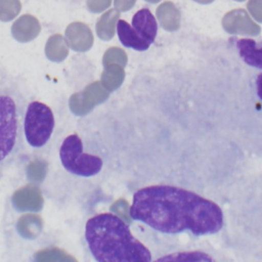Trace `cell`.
<instances>
[{
  "mask_svg": "<svg viewBox=\"0 0 262 262\" xmlns=\"http://www.w3.org/2000/svg\"><path fill=\"white\" fill-rule=\"evenodd\" d=\"M54 124V116L48 105L36 100L30 102L25 112L23 125L29 145L35 148L46 145L53 133Z\"/></svg>",
  "mask_w": 262,
  "mask_h": 262,
  "instance_id": "obj_5",
  "label": "cell"
},
{
  "mask_svg": "<svg viewBox=\"0 0 262 262\" xmlns=\"http://www.w3.org/2000/svg\"><path fill=\"white\" fill-rule=\"evenodd\" d=\"M69 53V46L66 39L59 35H52L45 46V54L48 59L58 62L62 61Z\"/></svg>",
  "mask_w": 262,
  "mask_h": 262,
  "instance_id": "obj_17",
  "label": "cell"
},
{
  "mask_svg": "<svg viewBox=\"0 0 262 262\" xmlns=\"http://www.w3.org/2000/svg\"><path fill=\"white\" fill-rule=\"evenodd\" d=\"M154 262H217L211 255L201 251H184L172 253Z\"/></svg>",
  "mask_w": 262,
  "mask_h": 262,
  "instance_id": "obj_16",
  "label": "cell"
},
{
  "mask_svg": "<svg viewBox=\"0 0 262 262\" xmlns=\"http://www.w3.org/2000/svg\"><path fill=\"white\" fill-rule=\"evenodd\" d=\"M116 63L119 64L123 68L126 67L127 64V54L126 52L118 47H111L108 48L102 57V64L103 67L106 64H112Z\"/></svg>",
  "mask_w": 262,
  "mask_h": 262,
  "instance_id": "obj_19",
  "label": "cell"
},
{
  "mask_svg": "<svg viewBox=\"0 0 262 262\" xmlns=\"http://www.w3.org/2000/svg\"><path fill=\"white\" fill-rule=\"evenodd\" d=\"M236 48L241 57L251 67L262 69V46L257 45L253 39H239Z\"/></svg>",
  "mask_w": 262,
  "mask_h": 262,
  "instance_id": "obj_13",
  "label": "cell"
},
{
  "mask_svg": "<svg viewBox=\"0 0 262 262\" xmlns=\"http://www.w3.org/2000/svg\"><path fill=\"white\" fill-rule=\"evenodd\" d=\"M66 41L75 51H87L93 44V35L86 24L75 21L66 29Z\"/></svg>",
  "mask_w": 262,
  "mask_h": 262,
  "instance_id": "obj_7",
  "label": "cell"
},
{
  "mask_svg": "<svg viewBox=\"0 0 262 262\" xmlns=\"http://www.w3.org/2000/svg\"><path fill=\"white\" fill-rule=\"evenodd\" d=\"M147 2H150V3H157V2H159L160 0H146Z\"/></svg>",
  "mask_w": 262,
  "mask_h": 262,
  "instance_id": "obj_25",
  "label": "cell"
},
{
  "mask_svg": "<svg viewBox=\"0 0 262 262\" xmlns=\"http://www.w3.org/2000/svg\"><path fill=\"white\" fill-rule=\"evenodd\" d=\"M256 87H257V94L262 100V73L257 76L256 79Z\"/></svg>",
  "mask_w": 262,
  "mask_h": 262,
  "instance_id": "obj_23",
  "label": "cell"
},
{
  "mask_svg": "<svg viewBox=\"0 0 262 262\" xmlns=\"http://www.w3.org/2000/svg\"><path fill=\"white\" fill-rule=\"evenodd\" d=\"M130 216L150 228L176 234H214L223 226L220 207L190 190L170 186L151 185L138 189L130 207Z\"/></svg>",
  "mask_w": 262,
  "mask_h": 262,
  "instance_id": "obj_1",
  "label": "cell"
},
{
  "mask_svg": "<svg viewBox=\"0 0 262 262\" xmlns=\"http://www.w3.org/2000/svg\"><path fill=\"white\" fill-rule=\"evenodd\" d=\"M235 1H244V0H235Z\"/></svg>",
  "mask_w": 262,
  "mask_h": 262,
  "instance_id": "obj_26",
  "label": "cell"
},
{
  "mask_svg": "<svg viewBox=\"0 0 262 262\" xmlns=\"http://www.w3.org/2000/svg\"><path fill=\"white\" fill-rule=\"evenodd\" d=\"M136 0H114V4L117 10L127 11L133 7Z\"/></svg>",
  "mask_w": 262,
  "mask_h": 262,
  "instance_id": "obj_22",
  "label": "cell"
},
{
  "mask_svg": "<svg viewBox=\"0 0 262 262\" xmlns=\"http://www.w3.org/2000/svg\"><path fill=\"white\" fill-rule=\"evenodd\" d=\"M103 68L100 84L107 92H113L122 85L125 79L124 68L116 63L106 64Z\"/></svg>",
  "mask_w": 262,
  "mask_h": 262,
  "instance_id": "obj_15",
  "label": "cell"
},
{
  "mask_svg": "<svg viewBox=\"0 0 262 262\" xmlns=\"http://www.w3.org/2000/svg\"><path fill=\"white\" fill-rule=\"evenodd\" d=\"M24 98L12 84L0 85V172L17 157L23 145Z\"/></svg>",
  "mask_w": 262,
  "mask_h": 262,
  "instance_id": "obj_3",
  "label": "cell"
},
{
  "mask_svg": "<svg viewBox=\"0 0 262 262\" xmlns=\"http://www.w3.org/2000/svg\"><path fill=\"white\" fill-rule=\"evenodd\" d=\"M223 29L229 34H242L256 36L261 28L248 14L245 9L237 8L228 11L222 18Z\"/></svg>",
  "mask_w": 262,
  "mask_h": 262,
  "instance_id": "obj_6",
  "label": "cell"
},
{
  "mask_svg": "<svg viewBox=\"0 0 262 262\" xmlns=\"http://www.w3.org/2000/svg\"><path fill=\"white\" fill-rule=\"evenodd\" d=\"M59 159L63 168L72 174L90 177L102 168V160L98 156L84 152L82 139L77 134L68 135L59 148Z\"/></svg>",
  "mask_w": 262,
  "mask_h": 262,
  "instance_id": "obj_4",
  "label": "cell"
},
{
  "mask_svg": "<svg viewBox=\"0 0 262 262\" xmlns=\"http://www.w3.org/2000/svg\"><path fill=\"white\" fill-rule=\"evenodd\" d=\"M20 9L19 0H0V20L9 21L13 19Z\"/></svg>",
  "mask_w": 262,
  "mask_h": 262,
  "instance_id": "obj_18",
  "label": "cell"
},
{
  "mask_svg": "<svg viewBox=\"0 0 262 262\" xmlns=\"http://www.w3.org/2000/svg\"><path fill=\"white\" fill-rule=\"evenodd\" d=\"M157 17L160 21V25L166 31H176L180 27V11L176 5L171 1H166L160 4L157 8Z\"/></svg>",
  "mask_w": 262,
  "mask_h": 262,
  "instance_id": "obj_12",
  "label": "cell"
},
{
  "mask_svg": "<svg viewBox=\"0 0 262 262\" xmlns=\"http://www.w3.org/2000/svg\"><path fill=\"white\" fill-rule=\"evenodd\" d=\"M247 8L256 20L262 23V0H249Z\"/></svg>",
  "mask_w": 262,
  "mask_h": 262,
  "instance_id": "obj_20",
  "label": "cell"
},
{
  "mask_svg": "<svg viewBox=\"0 0 262 262\" xmlns=\"http://www.w3.org/2000/svg\"><path fill=\"white\" fill-rule=\"evenodd\" d=\"M119 17H120V11L117 10L116 8H113L104 12L98 18L95 29H96L97 36L101 40L108 41L114 37Z\"/></svg>",
  "mask_w": 262,
  "mask_h": 262,
  "instance_id": "obj_14",
  "label": "cell"
},
{
  "mask_svg": "<svg viewBox=\"0 0 262 262\" xmlns=\"http://www.w3.org/2000/svg\"><path fill=\"white\" fill-rule=\"evenodd\" d=\"M108 97V92L101 86L100 82L95 81L89 84L82 92L75 93L71 97V104L81 102L87 111L91 110L95 104L103 102Z\"/></svg>",
  "mask_w": 262,
  "mask_h": 262,
  "instance_id": "obj_10",
  "label": "cell"
},
{
  "mask_svg": "<svg viewBox=\"0 0 262 262\" xmlns=\"http://www.w3.org/2000/svg\"><path fill=\"white\" fill-rule=\"evenodd\" d=\"M132 25L134 31L149 45L155 41L158 32V24L149 9L142 8L138 10L133 15Z\"/></svg>",
  "mask_w": 262,
  "mask_h": 262,
  "instance_id": "obj_8",
  "label": "cell"
},
{
  "mask_svg": "<svg viewBox=\"0 0 262 262\" xmlns=\"http://www.w3.org/2000/svg\"><path fill=\"white\" fill-rule=\"evenodd\" d=\"M88 248L97 262H151L149 250L112 213L89 218L85 225Z\"/></svg>",
  "mask_w": 262,
  "mask_h": 262,
  "instance_id": "obj_2",
  "label": "cell"
},
{
  "mask_svg": "<svg viewBox=\"0 0 262 262\" xmlns=\"http://www.w3.org/2000/svg\"><path fill=\"white\" fill-rule=\"evenodd\" d=\"M117 32L121 43L125 47L133 48L138 51H143L148 49L149 44L145 42L134 29L124 19H119L117 23Z\"/></svg>",
  "mask_w": 262,
  "mask_h": 262,
  "instance_id": "obj_11",
  "label": "cell"
},
{
  "mask_svg": "<svg viewBox=\"0 0 262 262\" xmlns=\"http://www.w3.org/2000/svg\"><path fill=\"white\" fill-rule=\"evenodd\" d=\"M112 0H87V7L91 12L98 13L110 7Z\"/></svg>",
  "mask_w": 262,
  "mask_h": 262,
  "instance_id": "obj_21",
  "label": "cell"
},
{
  "mask_svg": "<svg viewBox=\"0 0 262 262\" xmlns=\"http://www.w3.org/2000/svg\"><path fill=\"white\" fill-rule=\"evenodd\" d=\"M41 26L39 20L30 14L19 16L11 27V34L18 42H30L40 33Z\"/></svg>",
  "mask_w": 262,
  "mask_h": 262,
  "instance_id": "obj_9",
  "label": "cell"
},
{
  "mask_svg": "<svg viewBox=\"0 0 262 262\" xmlns=\"http://www.w3.org/2000/svg\"><path fill=\"white\" fill-rule=\"evenodd\" d=\"M195 2H199V3H202V4H208V3H211L213 2L214 0H194Z\"/></svg>",
  "mask_w": 262,
  "mask_h": 262,
  "instance_id": "obj_24",
  "label": "cell"
}]
</instances>
